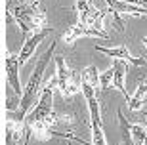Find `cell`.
Masks as SVG:
<instances>
[{
	"label": "cell",
	"mask_w": 147,
	"mask_h": 145,
	"mask_svg": "<svg viewBox=\"0 0 147 145\" xmlns=\"http://www.w3.org/2000/svg\"><path fill=\"white\" fill-rule=\"evenodd\" d=\"M54 50H55V42H52V46L40 55L36 67H34V71H33V75H31L27 86H25V90H23V96H21V99H19L17 113L10 115L8 118H13V120L23 122V118L27 117L29 109L33 107L34 103H38L36 99H40L38 94H40V86H42V76H44V71H46V67H48V63H50V59L54 57Z\"/></svg>",
	"instance_id": "1"
},
{
	"label": "cell",
	"mask_w": 147,
	"mask_h": 145,
	"mask_svg": "<svg viewBox=\"0 0 147 145\" xmlns=\"http://www.w3.org/2000/svg\"><path fill=\"white\" fill-rule=\"evenodd\" d=\"M13 17L21 29L23 38H29L34 32H40L44 29H50L48 17L38 6H31V4H16L8 10V19Z\"/></svg>",
	"instance_id": "2"
},
{
	"label": "cell",
	"mask_w": 147,
	"mask_h": 145,
	"mask_svg": "<svg viewBox=\"0 0 147 145\" xmlns=\"http://www.w3.org/2000/svg\"><path fill=\"white\" fill-rule=\"evenodd\" d=\"M54 86H57V80L46 82V86L42 88V94H40V99H38L36 107L29 113L25 124H31L34 120H48L52 126H57L61 122L59 117L54 113V107H52V101H54Z\"/></svg>",
	"instance_id": "3"
},
{
	"label": "cell",
	"mask_w": 147,
	"mask_h": 145,
	"mask_svg": "<svg viewBox=\"0 0 147 145\" xmlns=\"http://www.w3.org/2000/svg\"><path fill=\"white\" fill-rule=\"evenodd\" d=\"M55 67H57V88H59L61 96L63 97H71L78 92H82V78L78 73L71 71L65 65V59L63 55H55Z\"/></svg>",
	"instance_id": "4"
},
{
	"label": "cell",
	"mask_w": 147,
	"mask_h": 145,
	"mask_svg": "<svg viewBox=\"0 0 147 145\" xmlns=\"http://www.w3.org/2000/svg\"><path fill=\"white\" fill-rule=\"evenodd\" d=\"M75 8L78 11V23H84L88 27L96 29V31H103V19L109 13V10H99L96 6L90 4V0H76Z\"/></svg>",
	"instance_id": "5"
},
{
	"label": "cell",
	"mask_w": 147,
	"mask_h": 145,
	"mask_svg": "<svg viewBox=\"0 0 147 145\" xmlns=\"http://www.w3.org/2000/svg\"><path fill=\"white\" fill-rule=\"evenodd\" d=\"M19 67H21L19 65V55L6 52V76H8V82L13 88V92L21 97L25 88H21V84H19Z\"/></svg>",
	"instance_id": "6"
},
{
	"label": "cell",
	"mask_w": 147,
	"mask_h": 145,
	"mask_svg": "<svg viewBox=\"0 0 147 145\" xmlns=\"http://www.w3.org/2000/svg\"><path fill=\"white\" fill-rule=\"evenodd\" d=\"M80 36H98V38H109V34L107 32H101V31H96V29L88 27V25H84V23H75L73 27H69L65 32H63V40H65L67 44H73L76 40V38Z\"/></svg>",
	"instance_id": "7"
},
{
	"label": "cell",
	"mask_w": 147,
	"mask_h": 145,
	"mask_svg": "<svg viewBox=\"0 0 147 145\" xmlns=\"http://www.w3.org/2000/svg\"><path fill=\"white\" fill-rule=\"evenodd\" d=\"M50 32H52V27H50V29H44V31H40V32H34V34H31L29 38H25L23 48H21V52H19V65H21V67L27 63V59L34 54V50L38 48V44L42 42L44 38L50 34Z\"/></svg>",
	"instance_id": "8"
},
{
	"label": "cell",
	"mask_w": 147,
	"mask_h": 145,
	"mask_svg": "<svg viewBox=\"0 0 147 145\" xmlns=\"http://www.w3.org/2000/svg\"><path fill=\"white\" fill-rule=\"evenodd\" d=\"M80 78H82V94L86 99H92V97L98 96V82H99V76H98V69L90 65L80 73Z\"/></svg>",
	"instance_id": "9"
},
{
	"label": "cell",
	"mask_w": 147,
	"mask_h": 145,
	"mask_svg": "<svg viewBox=\"0 0 147 145\" xmlns=\"http://www.w3.org/2000/svg\"><path fill=\"white\" fill-rule=\"evenodd\" d=\"M96 50H98V52H101V54H105V55H109V57H113V59H124L126 63H132V65H136V67L145 65V59H143V57H132L130 52H128V48H126L124 44H122V46H119V48L96 46Z\"/></svg>",
	"instance_id": "10"
},
{
	"label": "cell",
	"mask_w": 147,
	"mask_h": 145,
	"mask_svg": "<svg viewBox=\"0 0 147 145\" xmlns=\"http://www.w3.org/2000/svg\"><path fill=\"white\" fill-rule=\"evenodd\" d=\"M27 134V126L19 120L8 118L6 120V145H17L21 141V136Z\"/></svg>",
	"instance_id": "11"
},
{
	"label": "cell",
	"mask_w": 147,
	"mask_h": 145,
	"mask_svg": "<svg viewBox=\"0 0 147 145\" xmlns=\"http://www.w3.org/2000/svg\"><path fill=\"white\" fill-rule=\"evenodd\" d=\"M124 75H126V61L124 59H113V84L126 97V101H130L128 90L124 88Z\"/></svg>",
	"instance_id": "12"
},
{
	"label": "cell",
	"mask_w": 147,
	"mask_h": 145,
	"mask_svg": "<svg viewBox=\"0 0 147 145\" xmlns=\"http://www.w3.org/2000/svg\"><path fill=\"white\" fill-rule=\"evenodd\" d=\"M117 117H119V126H120V136H122V145H134V138H132V124L128 122V118H124V115H122V111L119 109V113H117Z\"/></svg>",
	"instance_id": "13"
},
{
	"label": "cell",
	"mask_w": 147,
	"mask_h": 145,
	"mask_svg": "<svg viewBox=\"0 0 147 145\" xmlns=\"http://www.w3.org/2000/svg\"><path fill=\"white\" fill-rule=\"evenodd\" d=\"M145 101H147V84H142V86H138L136 94L130 97L128 107H130V111H140Z\"/></svg>",
	"instance_id": "14"
},
{
	"label": "cell",
	"mask_w": 147,
	"mask_h": 145,
	"mask_svg": "<svg viewBox=\"0 0 147 145\" xmlns=\"http://www.w3.org/2000/svg\"><path fill=\"white\" fill-rule=\"evenodd\" d=\"M132 138H134V145H145V126L142 124H132Z\"/></svg>",
	"instance_id": "15"
},
{
	"label": "cell",
	"mask_w": 147,
	"mask_h": 145,
	"mask_svg": "<svg viewBox=\"0 0 147 145\" xmlns=\"http://www.w3.org/2000/svg\"><path fill=\"white\" fill-rule=\"evenodd\" d=\"M105 4L109 6V13L113 16V23H115V27H117V31H124V27H122V19H120L119 13H115L113 11V6H115V0H105Z\"/></svg>",
	"instance_id": "16"
},
{
	"label": "cell",
	"mask_w": 147,
	"mask_h": 145,
	"mask_svg": "<svg viewBox=\"0 0 147 145\" xmlns=\"http://www.w3.org/2000/svg\"><path fill=\"white\" fill-rule=\"evenodd\" d=\"M111 82H113V67L99 75V86H101V90H107L111 86Z\"/></svg>",
	"instance_id": "17"
},
{
	"label": "cell",
	"mask_w": 147,
	"mask_h": 145,
	"mask_svg": "<svg viewBox=\"0 0 147 145\" xmlns=\"http://www.w3.org/2000/svg\"><path fill=\"white\" fill-rule=\"evenodd\" d=\"M54 136H57V138H63V140H73V141H76V143H82V145H94V143H88V141H84L82 138H76V136H73V134H61V132H55V130H54Z\"/></svg>",
	"instance_id": "18"
},
{
	"label": "cell",
	"mask_w": 147,
	"mask_h": 145,
	"mask_svg": "<svg viewBox=\"0 0 147 145\" xmlns=\"http://www.w3.org/2000/svg\"><path fill=\"white\" fill-rule=\"evenodd\" d=\"M13 2H16V0H8L6 11H8V10L11 8V6H13ZM38 2H40V0H17V4H31V6H38Z\"/></svg>",
	"instance_id": "19"
},
{
	"label": "cell",
	"mask_w": 147,
	"mask_h": 145,
	"mask_svg": "<svg viewBox=\"0 0 147 145\" xmlns=\"http://www.w3.org/2000/svg\"><path fill=\"white\" fill-rule=\"evenodd\" d=\"M142 42H143V46L147 48V36H143V40H142Z\"/></svg>",
	"instance_id": "20"
}]
</instances>
